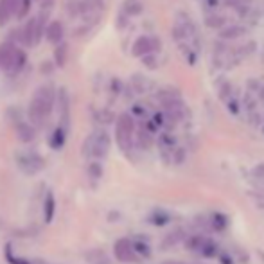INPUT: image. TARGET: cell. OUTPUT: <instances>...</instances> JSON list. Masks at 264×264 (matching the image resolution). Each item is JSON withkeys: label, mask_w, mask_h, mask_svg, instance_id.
Instances as JSON below:
<instances>
[{"label": "cell", "mask_w": 264, "mask_h": 264, "mask_svg": "<svg viewBox=\"0 0 264 264\" xmlns=\"http://www.w3.org/2000/svg\"><path fill=\"white\" fill-rule=\"evenodd\" d=\"M54 103V92L50 86H42L36 90L35 99L29 104V119L33 124L40 126L45 121V117L50 113Z\"/></svg>", "instance_id": "6da1fadb"}, {"label": "cell", "mask_w": 264, "mask_h": 264, "mask_svg": "<svg viewBox=\"0 0 264 264\" xmlns=\"http://www.w3.org/2000/svg\"><path fill=\"white\" fill-rule=\"evenodd\" d=\"M133 131H135V121L130 113H123L117 119V131H115V137H117V144L123 151H130L131 145H133Z\"/></svg>", "instance_id": "7a4b0ae2"}, {"label": "cell", "mask_w": 264, "mask_h": 264, "mask_svg": "<svg viewBox=\"0 0 264 264\" xmlns=\"http://www.w3.org/2000/svg\"><path fill=\"white\" fill-rule=\"evenodd\" d=\"M108 151H110V137L106 131H97V133L90 135L84 142V153L96 158H104Z\"/></svg>", "instance_id": "3957f363"}, {"label": "cell", "mask_w": 264, "mask_h": 264, "mask_svg": "<svg viewBox=\"0 0 264 264\" xmlns=\"http://www.w3.org/2000/svg\"><path fill=\"white\" fill-rule=\"evenodd\" d=\"M115 257L121 260V262H137L138 257L133 252V245H131L130 239H119L113 246Z\"/></svg>", "instance_id": "277c9868"}, {"label": "cell", "mask_w": 264, "mask_h": 264, "mask_svg": "<svg viewBox=\"0 0 264 264\" xmlns=\"http://www.w3.org/2000/svg\"><path fill=\"white\" fill-rule=\"evenodd\" d=\"M131 52H133V56H137V57H144V56H148V54H153L151 38H148V36H140V38H137L133 43Z\"/></svg>", "instance_id": "5b68a950"}, {"label": "cell", "mask_w": 264, "mask_h": 264, "mask_svg": "<svg viewBox=\"0 0 264 264\" xmlns=\"http://www.w3.org/2000/svg\"><path fill=\"white\" fill-rule=\"evenodd\" d=\"M20 8V0H0V23L8 22V18Z\"/></svg>", "instance_id": "8992f818"}, {"label": "cell", "mask_w": 264, "mask_h": 264, "mask_svg": "<svg viewBox=\"0 0 264 264\" xmlns=\"http://www.w3.org/2000/svg\"><path fill=\"white\" fill-rule=\"evenodd\" d=\"M187 238L185 236V230H182V228H176V230H172V232H169L167 236L164 238V241H162V250H167V248H172V246H176V245H180L184 239Z\"/></svg>", "instance_id": "52a82bcc"}, {"label": "cell", "mask_w": 264, "mask_h": 264, "mask_svg": "<svg viewBox=\"0 0 264 264\" xmlns=\"http://www.w3.org/2000/svg\"><path fill=\"white\" fill-rule=\"evenodd\" d=\"M47 38L52 43H62L63 40V23L62 22H50L47 25Z\"/></svg>", "instance_id": "ba28073f"}, {"label": "cell", "mask_w": 264, "mask_h": 264, "mask_svg": "<svg viewBox=\"0 0 264 264\" xmlns=\"http://www.w3.org/2000/svg\"><path fill=\"white\" fill-rule=\"evenodd\" d=\"M22 40L25 45H33V43L38 42V36H36V20H29L23 27V35H22Z\"/></svg>", "instance_id": "9c48e42d"}, {"label": "cell", "mask_w": 264, "mask_h": 264, "mask_svg": "<svg viewBox=\"0 0 264 264\" xmlns=\"http://www.w3.org/2000/svg\"><path fill=\"white\" fill-rule=\"evenodd\" d=\"M15 45L9 42H6L4 45L0 47V65L4 67V69H9V65H11V60L13 56H15Z\"/></svg>", "instance_id": "30bf717a"}, {"label": "cell", "mask_w": 264, "mask_h": 264, "mask_svg": "<svg viewBox=\"0 0 264 264\" xmlns=\"http://www.w3.org/2000/svg\"><path fill=\"white\" fill-rule=\"evenodd\" d=\"M246 35V27L243 25H228L225 27L221 33H219V38L221 40H236L239 36Z\"/></svg>", "instance_id": "8fae6325"}, {"label": "cell", "mask_w": 264, "mask_h": 264, "mask_svg": "<svg viewBox=\"0 0 264 264\" xmlns=\"http://www.w3.org/2000/svg\"><path fill=\"white\" fill-rule=\"evenodd\" d=\"M16 135L22 142H31L35 140L36 133H35V128L31 124H25V123H18L16 124Z\"/></svg>", "instance_id": "7c38bea8"}, {"label": "cell", "mask_w": 264, "mask_h": 264, "mask_svg": "<svg viewBox=\"0 0 264 264\" xmlns=\"http://www.w3.org/2000/svg\"><path fill=\"white\" fill-rule=\"evenodd\" d=\"M20 165H22L23 169H25L27 172H36L42 169V160H40L38 157H35V155H31V157H20Z\"/></svg>", "instance_id": "4fadbf2b"}, {"label": "cell", "mask_w": 264, "mask_h": 264, "mask_svg": "<svg viewBox=\"0 0 264 264\" xmlns=\"http://www.w3.org/2000/svg\"><path fill=\"white\" fill-rule=\"evenodd\" d=\"M137 144H138V148H142V150H150L151 144H153V135L145 130V128H140L137 133Z\"/></svg>", "instance_id": "5bb4252c"}, {"label": "cell", "mask_w": 264, "mask_h": 264, "mask_svg": "<svg viewBox=\"0 0 264 264\" xmlns=\"http://www.w3.org/2000/svg\"><path fill=\"white\" fill-rule=\"evenodd\" d=\"M60 111L63 117V126L69 124V96L67 90H60Z\"/></svg>", "instance_id": "9a60e30c"}, {"label": "cell", "mask_w": 264, "mask_h": 264, "mask_svg": "<svg viewBox=\"0 0 264 264\" xmlns=\"http://www.w3.org/2000/svg\"><path fill=\"white\" fill-rule=\"evenodd\" d=\"M123 11H124V15H130V16L140 15L142 13V2L140 0H126L124 6H123Z\"/></svg>", "instance_id": "2e32d148"}, {"label": "cell", "mask_w": 264, "mask_h": 264, "mask_svg": "<svg viewBox=\"0 0 264 264\" xmlns=\"http://www.w3.org/2000/svg\"><path fill=\"white\" fill-rule=\"evenodd\" d=\"M67 52H69V47H67V43H63V42L56 47V50H54V57H56V63L60 67H63L67 63Z\"/></svg>", "instance_id": "e0dca14e"}, {"label": "cell", "mask_w": 264, "mask_h": 264, "mask_svg": "<svg viewBox=\"0 0 264 264\" xmlns=\"http://www.w3.org/2000/svg\"><path fill=\"white\" fill-rule=\"evenodd\" d=\"M54 209H56V203H54V196L49 192V194H47V198H45V207H43V214H45V221L47 223L52 221Z\"/></svg>", "instance_id": "ac0fdd59"}, {"label": "cell", "mask_w": 264, "mask_h": 264, "mask_svg": "<svg viewBox=\"0 0 264 264\" xmlns=\"http://www.w3.org/2000/svg\"><path fill=\"white\" fill-rule=\"evenodd\" d=\"M203 243H205L203 236H191V238H187V241H185V246H187L189 250H192V252H199Z\"/></svg>", "instance_id": "d6986e66"}, {"label": "cell", "mask_w": 264, "mask_h": 264, "mask_svg": "<svg viewBox=\"0 0 264 264\" xmlns=\"http://www.w3.org/2000/svg\"><path fill=\"white\" fill-rule=\"evenodd\" d=\"M23 63H25V54H23V50H15V56H13L9 69L16 70V72H18V70L23 67Z\"/></svg>", "instance_id": "ffe728a7"}, {"label": "cell", "mask_w": 264, "mask_h": 264, "mask_svg": "<svg viewBox=\"0 0 264 264\" xmlns=\"http://www.w3.org/2000/svg\"><path fill=\"white\" fill-rule=\"evenodd\" d=\"M133 245V252L137 253V257H150L151 255V250H150V245L144 241H137V243H131Z\"/></svg>", "instance_id": "44dd1931"}, {"label": "cell", "mask_w": 264, "mask_h": 264, "mask_svg": "<svg viewBox=\"0 0 264 264\" xmlns=\"http://www.w3.org/2000/svg\"><path fill=\"white\" fill-rule=\"evenodd\" d=\"M226 22V18L223 15H218V13H212V15H209L207 18H205V23H207L209 27H223Z\"/></svg>", "instance_id": "7402d4cb"}, {"label": "cell", "mask_w": 264, "mask_h": 264, "mask_svg": "<svg viewBox=\"0 0 264 264\" xmlns=\"http://www.w3.org/2000/svg\"><path fill=\"white\" fill-rule=\"evenodd\" d=\"M199 253H201L203 257H212L218 253V246H216V243L209 241V239H205V243H203L201 250H199Z\"/></svg>", "instance_id": "603a6c76"}, {"label": "cell", "mask_w": 264, "mask_h": 264, "mask_svg": "<svg viewBox=\"0 0 264 264\" xmlns=\"http://www.w3.org/2000/svg\"><path fill=\"white\" fill-rule=\"evenodd\" d=\"M63 142H65V130H63V128H57V130L54 131V137L50 144H52L54 150H60L63 145Z\"/></svg>", "instance_id": "cb8c5ba5"}, {"label": "cell", "mask_w": 264, "mask_h": 264, "mask_svg": "<svg viewBox=\"0 0 264 264\" xmlns=\"http://www.w3.org/2000/svg\"><path fill=\"white\" fill-rule=\"evenodd\" d=\"M209 225H211L214 230H223L226 226V218L221 214H214L211 219H209Z\"/></svg>", "instance_id": "d4e9b609"}, {"label": "cell", "mask_w": 264, "mask_h": 264, "mask_svg": "<svg viewBox=\"0 0 264 264\" xmlns=\"http://www.w3.org/2000/svg\"><path fill=\"white\" fill-rule=\"evenodd\" d=\"M230 92H232V84H230L228 81H225V84L219 88V97H221L223 101H228L230 99Z\"/></svg>", "instance_id": "484cf974"}, {"label": "cell", "mask_w": 264, "mask_h": 264, "mask_svg": "<svg viewBox=\"0 0 264 264\" xmlns=\"http://www.w3.org/2000/svg\"><path fill=\"white\" fill-rule=\"evenodd\" d=\"M252 174L257 180H264V162H260V164H257L255 167H253Z\"/></svg>", "instance_id": "4316f807"}, {"label": "cell", "mask_w": 264, "mask_h": 264, "mask_svg": "<svg viewBox=\"0 0 264 264\" xmlns=\"http://www.w3.org/2000/svg\"><path fill=\"white\" fill-rule=\"evenodd\" d=\"M142 60H144V63L150 67V69H157V56H155V54H148V56H144Z\"/></svg>", "instance_id": "83f0119b"}, {"label": "cell", "mask_w": 264, "mask_h": 264, "mask_svg": "<svg viewBox=\"0 0 264 264\" xmlns=\"http://www.w3.org/2000/svg\"><path fill=\"white\" fill-rule=\"evenodd\" d=\"M88 172L94 176V178H99L101 174H103V169H101L99 164H92L90 167H88Z\"/></svg>", "instance_id": "f1b7e54d"}, {"label": "cell", "mask_w": 264, "mask_h": 264, "mask_svg": "<svg viewBox=\"0 0 264 264\" xmlns=\"http://www.w3.org/2000/svg\"><path fill=\"white\" fill-rule=\"evenodd\" d=\"M169 221V216L162 214V216H151V223H155V225H165V223Z\"/></svg>", "instance_id": "f546056e"}, {"label": "cell", "mask_w": 264, "mask_h": 264, "mask_svg": "<svg viewBox=\"0 0 264 264\" xmlns=\"http://www.w3.org/2000/svg\"><path fill=\"white\" fill-rule=\"evenodd\" d=\"M133 79L135 81H142L144 77H142V76H135ZM133 86H135V90H137L138 94H142L145 90V86H148V84H144V83H133Z\"/></svg>", "instance_id": "4dcf8cb0"}, {"label": "cell", "mask_w": 264, "mask_h": 264, "mask_svg": "<svg viewBox=\"0 0 264 264\" xmlns=\"http://www.w3.org/2000/svg\"><path fill=\"white\" fill-rule=\"evenodd\" d=\"M248 86L253 88V90L257 92V90H259V88L262 86V84H259V81H255V79H250V81H248Z\"/></svg>", "instance_id": "1f68e13d"}, {"label": "cell", "mask_w": 264, "mask_h": 264, "mask_svg": "<svg viewBox=\"0 0 264 264\" xmlns=\"http://www.w3.org/2000/svg\"><path fill=\"white\" fill-rule=\"evenodd\" d=\"M184 158H185V153L182 150H178L176 151V164H182L184 162Z\"/></svg>", "instance_id": "d6a6232c"}, {"label": "cell", "mask_w": 264, "mask_h": 264, "mask_svg": "<svg viewBox=\"0 0 264 264\" xmlns=\"http://www.w3.org/2000/svg\"><path fill=\"white\" fill-rule=\"evenodd\" d=\"M133 113L135 115H140V117H142V115H144V108H142V106H135L133 108Z\"/></svg>", "instance_id": "836d02e7"}, {"label": "cell", "mask_w": 264, "mask_h": 264, "mask_svg": "<svg viewBox=\"0 0 264 264\" xmlns=\"http://www.w3.org/2000/svg\"><path fill=\"white\" fill-rule=\"evenodd\" d=\"M42 72H50V63H43V65H42Z\"/></svg>", "instance_id": "e575fe53"}, {"label": "cell", "mask_w": 264, "mask_h": 264, "mask_svg": "<svg viewBox=\"0 0 264 264\" xmlns=\"http://www.w3.org/2000/svg\"><path fill=\"white\" fill-rule=\"evenodd\" d=\"M257 92H259V97H260V101H262V103H264V86H260L259 90H257Z\"/></svg>", "instance_id": "d590c367"}, {"label": "cell", "mask_w": 264, "mask_h": 264, "mask_svg": "<svg viewBox=\"0 0 264 264\" xmlns=\"http://www.w3.org/2000/svg\"><path fill=\"white\" fill-rule=\"evenodd\" d=\"M165 264H180V262H176V260H167Z\"/></svg>", "instance_id": "8d00e7d4"}]
</instances>
